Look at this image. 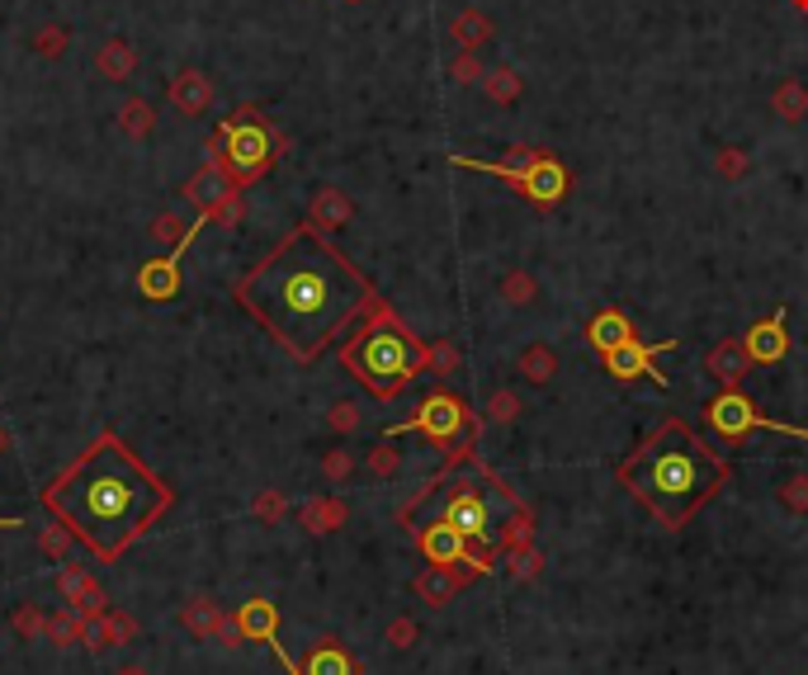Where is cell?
<instances>
[{
    "instance_id": "obj_1",
    "label": "cell",
    "mask_w": 808,
    "mask_h": 675,
    "mask_svg": "<svg viewBox=\"0 0 808 675\" xmlns=\"http://www.w3.org/2000/svg\"><path fill=\"white\" fill-rule=\"evenodd\" d=\"M232 298L279 350L298 364H312L374 308L379 289L322 227L298 222L270 256H260V264L237 279Z\"/></svg>"
},
{
    "instance_id": "obj_2",
    "label": "cell",
    "mask_w": 808,
    "mask_h": 675,
    "mask_svg": "<svg viewBox=\"0 0 808 675\" xmlns=\"http://www.w3.org/2000/svg\"><path fill=\"white\" fill-rule=\"evenodd\" d=\"M43 506L72 529L95 562H118L175 510V491L114 430L43 487Z\"/></svg>"
},
{
    "instance_id": "obj_3",
    "label": "cell",
    "mask_w": 808,
    "mask_h": 675,
    "mask_svg": "<svg viewBox=\"0 0 808 675\" xmlns=\"http://www.w3.org/2000/svg\"><path fill=\"white\" fill-rule=\"evenodd\" d=\"M614 477L666 534H681L733 482V464L705 435H695L691 420L666 416L629 449Z\"/></svg>"
},
{
    "instance_id": "obj_4",
    "label": "cell",
    "mask_w": 808,
    "mask_h": 675,
    "mask_svg": "<svg viewBox=\"0 0 808 675\" xmlns=\"http://www.w3.org/2000/svg\"><path fill=\"white\" fill-rule=\"evenodd\" d=\"M341 368L369 397L393 402V397L407 393L421 373H431V345L416 341L407 331V322H402L383 298H374V308L360 316L355 335L341 345Z\"/></svg>"
},
{
    "instance_id": "obj_5",
    "label": "cell",
    "mask_w": 808,
    "mask_h": 675,
    "mask_svg": "<svg viewBox=\"0 0 808 675\" xmlns=\"http://www.w3.org/2000/svg\"><path fill=\"white\" fill-rule=\"evenodd\" d=\"M478 430H483V416L473 412V406L459 393H454V387L441 383L426 402L416 406V416L389 425V430H383V439H393V435H421V439H431L435 449L445 454V468L441 472H454V468H464V464H473V458H478Z\"/></svg>"
},
{
    "instance_id": "obj_6",
    "label": "cell",
    "mask_w": 808,
    "mask_h": 675,
    "mask_svg": "<svg viewBox=\"0 0 808 675\" xmlns=\"http://www.w3.org/2000/svg\"><path fill=\"white\" fill-rule=\"evenodd\" d=\"M449 166L478 170V175H497V180H506L525 204H535V208H558L568 199V189H572L568 166L558 162L553 152H543V147H511L501 162H478V156L454 152Z\"/></svg>"
},
{
    "instance_id": "obj_7",
    "label": "cell",
    "mask_w": 808,
    "mask_h": 675,
    "mask_svg": "<svg viewBox=\"0 0 808 675\" xmlns=\"http://www.w3.org/2000/svg\"><path fill=\"white\" fill-rule=\"evenodd\" d=\"M218 137H222V166L232 175L237 189L256 185L260 175L289 152V137L279 128H270V123L260 118V110H237V118L218 123Z\"/></svg>"
},
{
    "instance_id": "obj_8",
    "label": "cell",
    "mask_w": 808,
    "mask_h": 675,
    "mask_svg": "<svg viewBox=\"0 0 808 675\" xmlns=\"http://www.w3.org/2000/svg\"><path fill=\"white\" fill-rule=\"evenodd\" d=\"M478 477H483V458H478ZM487 482V477H483ZM483 482H473V477H445V501H441V515L435 520L454 525L459 534L483 548V553L497 558V506H491V496L483 491Z\"/></svg>"
},
{
    "instance_id": "obj_9",
    "label": "cell",
    "mask_w": 808,
    "mask_h": 675,
    "mask_svg": "<svg viewBox=\"0 0 808 675\" xmlns=\"http://www.w3.org/2000/svg\"><path fill=\"white\" fill-rule=\"evenodd\" d=\"M705 420L714 435H724L728 444H743L752 430H776V435H795V439H808V425H785V420H770L757 412V402H752L743 387H724L709 406H705Z\"/></svg>"
},
{
    "instance_id": "obj_10",
    "label": "cell",
    "mask_w": 808,
    "mask_h": 675,
    "mask_svg": "<svg viewBox=\"0 0 808 675\" xmlns=\"http://www.w3.org/2000/svg\"><path fill=\"white\" fill-rule=\"evenodd\" d=\"M416 548H421V558H426L431 567H464L473 581H483L491 567H497V558L483 553V548H473V543L459 534V529L445 525V520L421 525V529H416Z\"/></svg>"
},
{
    "instance_id": "obj_11",
    "label": "cell",
    "mask_w": 808,
    "mask_h": 675,
    "mask_svg": "<svg viewBox=\"0 0 808 675\" xmlns=\"http://www.w3.org/2000/svg\"><path fill=\"white\" fill-rule=\"evenodd\" d=\"M175 624H180L185 633H195L199 643H222V647H241L246 637H241V629H237V614H227L222 610V600H214V595H189L180 610H175Z\"/></svg>"
},
{
    "instance_id": "obj_12",
    "label": "cell",
    "mask_w": 808,
    "mask_h": 675,
    "mask_svg": "<svg viewBox=\"0 0 808 675\" xmlns=\"http://www.w3.org/2000/svg\"><path fill=\"white\" fill-rule=\"evenodd\" d=\"M657 350H676V341H657ZM657 350L648 341H629L620 350L601 354V364H605V373L614 383H657V387H666V373L653 364Z\"/></svg>"
},
{
    "instance_id": "obj_13",
    "label": "cell",
    "mask_w": 808,
    "mask_h": 675,
    "mask_svg": "<svg viewBox=\"0 0 808 675\" xmlns=\"http://www.w3.org/2000/svg\"><path fill=\"white\" fill-rule=\"evenodd\" d=\"M166 100H170V110H175V114H185V118H204V114H208V104H214V81H208L199 66H185V71H175V76H170Z\"/></svg>"
},
{
    "instance_id": "obj_14",
    "label": "cell",
    "mask_w": 808,
    "mask_h": 675,
    "mask_svg": "<svg viewBox=\"0 0 808 675\" xmlns=\"http://www.w3.org/2000/svg\"><path fill=\"white\" fill-rule=\"evenodd\" d=\"M232 189H237V185H232V175H227V166H222V162H204V166H199V170L180 185V199H185V204H195L199 212H214V208H218Z\"/></svg>"
},
{
    "instance_id": "obj_15",
    "label": "cell",
    "mask_w": 808,
    "mask_h": 675,
    "mask_svg": "<svg viewBox=\"0 0 808 675\" xmlns=\"http://www.w3.org/2000/svg\"><path fill=\"white\" fill-rule=\"evenodd\" d=\"M743 345L752 354V364H780L789 354V331H785V308H776L770 316H762L757 326L743 335Z\"/></svg>"
},
{
    "instance_id": "obj_16",
    "label": "cell",
    "mask_w": 808,
    "mask_h": 675,
    "mask_svg": "<svg viewBox=\"0 0 808 675\" xmlns=\"http://www.w3.org/2000/svg\"><path fill=\"white\" fill-rule=\"evenodd\" d=\"M468 581H473V577L464 572V567H426V572H416L412 591H416L421 605L445 610V605H454V595H459Z\"/></svg>"
},
{
    "instance_id": "obj_17",
    "label": "cell",
    "mask_w": 808,
    "mask_h": 675,
    "mask_svg": "<svg viewBox=\"0 0 808 675\" xmlns=\"http://www.w3.org/2000/svg\"><path fill=\"white\" fill-rule=\"evenodd\" d=\"M629 341H639V326L629 322V316L620 312V308H601L587 322V345L595 350V354H610V350H620V345H629Z\"/></svg>"
},
{
    "instance_id": "obj_18",
    "label": "cell",
    "mask_w": 808,
    "mask_h": 675,
    "mask_svg": "<svg viewBox=\"0 0 808 675\" xmlns=\"http://www.w3.org/2000/svg\"><path fill=\"white\" fill-rule=\"evenodd\" d=\"M705 368H709V378H718L724 387H743L747 383V373H752V354H747V345H743V335H728V341H718L709 354H705Z\"/></svg>"
},
{
    "instance_id": "obj_19",
    "label": "cell",
    "mask_w": 808,
    "mask_h": 675,
    "mask_svg": "<svg viewBox=\"0 0 808 675\" xmlns=\"http://www.w3.org/2000/svg\"><path fill=\"white\" fill-rule=\"evenodd\" d=\"M350 520V506L341 501V496H308L303 506H298V525L308 529V534H336V529H345Z\"/></svg>"
},
{
    "instance_id": "obj_20",
    "label": "cell",
    "mask_w": 808,
    "mask_h": 675,
    "mask_svg": "<svg viewBox=\"0 0 808 675\" xmlns=\"http://www.w3.org/2000/svg\"><path fill=\"white\" fill-rule=\"evenodd\" d=\"M350 218H355V199H350L345 189L322 185L318 194H312V204H308V222L312 227H322V232H336V227H345Z\"/></svg>"
},
{
    "instance_id": "obj_21",
    "label": "cell",
    "mask_w": 808,
    "mask_h": 675,
    "mask_svg": "<svg viewBox=\"0 0 808 675\" xmlns=\"http://www.w3.org/2000/svg\"><path fill=\"white\" fill-rule=\"evenodd\" d=\"M137 289H143L147 303H166V298L180 293V260L166 256V260H147L137 270Z\"/></svg>"
},
{
    "instance_id": "obj_22",
    "label": "cell",
    "mask_w": 808,
    "mask_h": 675,
    "mask_svg": "<svg viewBox=\"0 0 808 675\" xmlns=\"http://www.w3.org/2000/svg\"><path fill=\"white\" fill-rule=\"evenodd\" d=\"M95 76H104V81H133L137 76V48L128 39H104L95 48Z\"/></svg>"
},
{
    "instance_id": "obj_23",
    "label": "cell",
    "mask_w": 808,
    "mask_h": 675,
    "mask_svg": "<svg viewBox=\"0 0 808 675\" xmlns=\"http://www.w3.org/2000/svg\"><path fill=\"white\" fill-rule=\"evenodd\" d=\"M237 629L246 643H270V637L279 633V605H270V600H246V605L237 610Z\"/></svg>"
},
{
    "instance_id": "obj_24",
    "label": "cell",
    "mask_w": 808,
    "mask_h": 675,
    "mask_svg": "<svg viewBox=\"0 0 808 675\" xmlns=\"http://www.w3.org/2000/svg\"><path fill=\"white\" fill-rule=\"evenodd\" d=\"M558 350L549 345V341H535V345H525L520 350V360H516V373L525 383H535V387H549L553 378H558Z\"/></svg>"
},
{
    "instance_id": "obj_25",
    "label": "cell",
    "mask_w": 808,
    "mask_h": 675,
    "mask_svg": "<svg viewBox=\"0 0 808 675\" xmlns=\"http://www.w3.org/2000/svg\"><path fill=\"white\" fill-rule=\"evenodd\" d=\"M114 123H118V133L128 137V142H147L156 133V104L147 95H128V100L118 104Z\"/></svg>"
},
{
    "instance_id": "obj_26",
    "label": "cell",
    "mask_w": 808,
    "mask_h": 675,
    "mask_svg": "<svg viewBox=\"0 0 808 675\" xmlns=\"http://www.w3.org/2000/svg\"><path fill=\"white\" fill-rule=\"evenodd\" d=\"M530 543H535V510L520 501V506L506 510V525H501V534H497V562L506 553H520V548H530Z\"/></svg>"
},
{
    "instance_id": "obj_27",
    "label": "cell",
    "mask_w": 808,
    "mask_h": 675,
    "mask_svg": "<svg viewBox=\"0 0 808 675\" xmlns=\"http://www.w3.org/2000/svg\"><path fill=\"white\" fill-rule=\"evenodd\" d=\"M449 39L459 43V52H478L483 43L497 39V24H491L483 10H459L454 14V24H449Z\"/></svg>"
},
{
    "instance_id": "obj_28",
    "label": "cell",
    "mask_w": 808,
    "mask_h": 675,
    "mask_svg": "<svg viewBox=\"0 0 808 675\" xmlns=\"http://www.w3.org/2000/svg\"><path fill=\"white\" fill-rule=\"evenodd\" d=\"M770 114H780L785 123H804L808 118V85L799 76H785L770 91Z\"/></svg>"
},
{
    "instance_id": "obj_29",
    "label": "cell",
    "mask_w": 808,
    "mask_h": 675,
    "mask_svg": "<svg viewBox=\"0 0 808 675\" xmlns=\"http://www.w3.org/2000/svg\"><path fill=\"white\" fill-rule=\"evenodd\" d=\"M81 629H85V610L81 605H62L58 614H48V637H43V643L66 652V647L81 643Z\"/></svg>"
},
{
    "instance_id": "obj_30",
    "label": "cell",
    "mask_w": 808,
    "mask_h": 675,
    "mask_svg": "<svg viewBox=\"0 0 808 675\" xmlns=\"http://www.w3.org/2000/svg\"><path fill=\"white\" fill-rule=\"evenodd\" d=\"M483 85H487V100L491 104H516L520 95H525V81H520V71L516 66H491L487 76H483Z\"/></svg>"
},
{
    "instance_id": "obj_31",
    "label": "cell",
    "mask_w": 808,
    "mask_h": 675,
    "mask_svg": "<svg viewBox=\"0 0 808 675\" xmlns=\"http://www.w3.org/2000/svg\"><path fill=\"white\" fill-rule=\"evenodd\" d=\"M29 48L39 52V58L58 62V58H66V52H72V29H66V24H39V29L29 33Z\"/></svg>"
},
{
    "instance_id": "obj_32",
    "label": "cell",
    "mask_w": 808,
    "mask_h": 675,
    "mask_svg": "<svg viewBox=\"0 0 808 675\" xmlns=\"http://www.w3.org/2000/svg\"><path fill=\"white\" fill-rule=\"evenodd\" d=\"M497 293H501V303H511V308H530L539 298V279L530 270H511L497 283Z\"/></svg>"
},
{
    "instance_id": "obj_33",
    "label": "cell",
    "mask_w": 808,
    "mask_h": 675,
    "mask_svg": "<svg viewBox=\"0 0 808 675\" xmlns=\"http://www.w3.org/2000/svg\"><path fill=\"white\" fill-rule=\"evenodd\" d=\"M364 468H369V477H379V482H393L402 472V454L393 449V439H379L374 449L364 454Z\"/></svg>"
},
{
    "instance_id": "obj_34",
    "label": "cell",
    "mask_w": 808,
    "mask_h": 675,
    "mask_svg": "<svg viewBox=\"0 0 808 675\" xmlns=\"http://www.w3.org/2000/svg\"><path fill=\"white\" fill-rule=\"evenodd\" d=\"M72 543H76V534H72V529H66L62 520H52V525H43V529H39V553H43V558H52V562L72 558Z\"/></svg>"
},
{
    "instance_id": "obj_35",
    "label": "cell",
    "mask_w": 808,
    "mask_h": 675,
    "mask_svg": "<svg viewBox=\"0 0 808 675\" xmlns=\"http://www.w3.org/2000/svg\"><path fill=\"white\" fill-rule=\"evenodd\" d=\"M520 412H525V402H520V393H511V387H497V393L487 397V420L491 425H511V420H520Z\"/></svg>"
},
{
    "instance_id": "obj_36",
    "label": "cell",
    "mask_w": 808,
    "mask_h": 675,
    "mask_svg": "<svg viewBox=\"0 0 808 675\" xmlns=\"http://www.w3.org/2000/svg\"><path fill=\"white\" fill-rule=\"evenodd\" d=\"M10 629L24 637V643H39V637H48V614L39 605H20L10 614Z\"/></svg>"
},
{
    "instance_id": "obj_37",
    "label": "cell",
    "mask_w": 808,
    "mask_h": 675,
    "mask_svg": "<svg viewBox=\"0 0 808 675\" xmlns=\"http://www.w3.org/2000/svg\"><path fill=\"white\" fill-rule=\"evenodd\" d=\"M91 585H95V577L85 572V567H62V572H58V595L66 600V605H81Z\"/></svg>"
},
{
    "instance_id": "obj_38",
    "label": "cell",
    "mask_w": 808,
    "mask_h": 675,
    "mask_svg": "<svg viewBox=\"0 0 808 675\" xmlns=\"http://www.w3.org/2000/svg\"><path fill=\"white\" fill-rule=\"evenodd\" d=\"M251 515H256L260 525H284V515H289V496H284V491H274V487H270V491H260L256 501H251Z\"/></svg>"
},
{
    "instance_id": "obj_39",
    "label": "cell",
    "mask_w": 808,
    "mask_h": 675,
    "mask_svg": "<svg viewBox=\"0 0 808 675\" xmlns=\"http://www.w3.org/2000/svg\"><path fill=\"white\" fill-rule=\"evenodd\" d=\"M776 501H780L785 510H795V515H808V472L785 477V482L776 487Z\"/></svg>"
},
{
    "instance_id": "obj_40",
    "label": "cell",
    "mask_w": 808,
    "mask_h": 675,
    "mask_svg": "<svg viewBox=\"0 0 808 675\" xmlns=\"http://www.w3.org/2000/svg\"><path fill=\"white\" fill-rule=\"evenodd\" d=\"M506 567H511V577H520V581H530V577H539L543 572V553L530 543V548H520V553H506L501 558Z\"/></svg>"
},
{
    "instance_id": "obj_41",
    "label": "cell",
    "mask_w": 808,
    "mask_h": 675,
    "mask_svg": "<svg viewBox=\"0 0 808 675\" xmlns=\"http://www.w3.org/2000/svg\"><path fill=\"white\" fill-rule=\"evenodd\" d=\"M383 637H389V647H397V652H407V647H416V637H421V624L412 614H397L389 629H383Z\"/></svg>"
},
{
    "instance_id": "obj_42",
    "label": "cell",
    "mask_w": 808,
    "mask_h": 675,
    "mask_svg": "<svg viewBox=\"0 0 808 675\" xmlns=\"http://www.w3.org/2000/svg\"><path fill=\"white\" fill-rule=\"evenodd\" d=\"M322 477H327V482H336V487L350 482V477H355V454H350V449H331L322 458Z\"/></svg>"
},
{
    "instance_id": "obj_43",
    "label": "cell",
    "mask_w": 808,
    "mask_h": 675,
    "mask_svg": "<svg viewBox=\"0 0 808 675\" xmlns=\"http://www.w3.org/2000/svg\"><path fill=\"white\" fill-rule=\"evenodd\" d=\"M327 425H331L336 435H355V430H360V406H355V402H331V406H327Z\"/></svg>"
},
{
    "instance_id": "obj_44",
    "label": "cell",
    "mask_w": 808,
    "mask_h": 675,
    "mask_svg": "<svg viewBox=\"0 0 808 675\" xmlns=\"http://www.w3.org/2000/svg\"><path fill=\"white\" fill-rule=\"evenodd\" d=\"M81 647H85V652H110V647H114V637H110V619H104V614L85 619V629H81Z\"/></svg>"
},
{
    "instance_id": "obj_45",
    "label": "cell",
    "mask_w": 808,
    "mask_h": 675,
    "mask_svg": "<svg viewBox=\"0 0 808 675\" xmlns=\"http://www.w3.org/2000/svg\"><path fill=\"white\" fill-rule=\"evenodd\" d=\"M241 218H246V189H232L214 212H208V222H218V227H237Z\"/></svg>"
},
{
    "instance_id": "obj_46",
    "label": "cell",
    "mask_w": 808,
    "mask_h": 675,
    "mask_svg": "<svg viewBox=\"0 0 808 675\" xmlns=\"http://www.w3.org/2000/svg\"><path fill=\"white\" fill-rule=\"evenodd\" d=\"M714 166H718V175H724V180H743V175L752 170V156H747L743 147H724Z\"/></svg>"
},
{
    "instance_id": "obj_47",
    "label": "cell",
    "mask_w": 808,
    "mask_h": 675,
    "mask_svg": "<svg viewBox=\"0 0 808 675\" xmlns=\"http://www.w3.org/2000/svg\"><path fill=\"white\" fill-rule=\"evenodd\" d=\"M454 368H459V350H454L449 341H431V373L435 378H449Z\"/></svg>"
},
{
    "instance_id": "obj_48",
    "label": "cell",
    "mask_w": 808,
    "mask_h": 675,
    "mask_svg": "<svg viewBox=\"0 0 808 675\" xmlns=\"http://www.w3.org/2000/svg\"><path fill=\"white\" fill-rule=\"evenodd\" d=\"M449 76L459 81V85H473V81H483L487 71H483V62H478V52H459V58L449 62Z\"/></svg>"
},
{
    "instance_id": "obj_49",
    "label": "cell",
    "mask_w": 808,
    "mask_h": 675,
    "mask_svg": "<svg viewBox=\"0 0 808 675\" xmlns=\"http://www.w3.org/2000/svg\"><path fill=\"white\" fill-rule=\"evenodd\" d=\"M104 619H110V637H114V647H128L133 637H137V619H133L128 610H110Z\"/></svg>"
},
{
    "instance_id": "obj_50",
    "label": "cell",
    "mask_w": 808,
    "mask_h": 675,
    "mask_svg": "<svg viewBox=\"0 0 808 675\" xmlns=\"http://www.w3.org/2000/svg\"><path fill=\"white\" fill-rule=\"evenodd\" d=\"M81 610H85V619H95V614H110L114 605H110V591H104V585L95 581L91 591H85V600H81Z\"/></svg>"
},
{
    "instance_id": "obj_51",
    "label": "cell",
    "mask_w": 808,
    "mask_h": 675,
    "mask_svg": "<svg viewBox=\"0 0 808 675\" xmlns=\"http://www.w3.org/2000/svg\"><path fill=\"white\" fill-rule=\"evenodd\" d=\"M110 675H152V671H147L143 662H123V666H118V671H110Z\"/></svg>"
},
{
    "instance_id": "obj_52",
    "label": "cell",
    "mask_w": 808,
    "mask_h": 675,
    "mask_svg": "<svg viewBox=\"0 0 808 675\" xmlns=\"http://www.w3.org/2000/svg\"><path fill=\"white\" fill-rule=\"evenodd\" d=\"M20 525H24L20 515H0V529H20Z\"/></svg>"
},
{
    "instance_id": "obj_53",
    "label": "cell",
    "mask_w": 808,
    "mask_h": 675,
    "mask_svg": "<svg viewBox=\"0 0 808 675\" xmlns=\"http://www.w3.org/2000/svg\"><path fill=\"white\" fill-rule=\"evenodd\" d=\"M795 10H804V14H808V0H795Z\"/></svg>"
},
{
    "instance_id": "obj_54",
    "label": "cell",
    "mask_w": 808,
    "mask_h": 675,
    "mask_svg": "<svg viewBox=\"0 0 808 675\" xmlns=\"http://www.w3.org/2000/svg\"><path fill=\"white\" fill-rule=\"evenodd\" d=\"M345 6H360V0H345Z\"/></svg>"
},
{
    "instance_id": "obj_55",
    "label": "cell",
    "mask_w": 808,
    "mask_h": 675,
    "mask_svg": "<svg viewBox=\"0 0 808 675\" xmlns=\"http://www.w3.org/2000/svg\"><path fill=\"white\" fill-rule=\"evenodd\" d=\"M0 449H6V435H0Z\"/></svg>"
},
{
    "instance_id": "obj_56",
    "label": "cell",
    "mask_w": 808,
    "mask_h": 675,
    "mask_svg": "<svg viewBox=\"0 0 808 675\" xmlns=\"http://www.w3.org/2000/svg\"><path fill=\"white\" fill-rule=\"evenodd\" d=\"M804 675H808V671H804Z\"/></svg>"
}]
</instances>
